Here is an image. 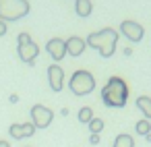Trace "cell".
Instances as JSON below:
<instances>
[{
	"label": "cell",
	"mask_w": 151,
	"mask_h": 147,
	"mask_svg": "<svg viewBox=\"0 0 151 147\" xmlns=\"http://www.w3.org/2000/svg\"><path fill=\"white\" fill-rule=\"evenodd\" d=\"M6 29H9V27H6V21L0 19V35H4V33H6Z\"/></svg>",
	"instance_id": "obj_19"
},
{
	"label": "cell",
	"mask_w": 151,
	"mask_h": 147,
	"mask_svg": "<svg viewBox=\"0 0 151 147\" xmlns=\"http://www.w3.org/2000/svg\"><path fill=\"white\" fill-rule=\"evenodd\" d=\"M128 99V85L120 77H110L101 89V102L110 108H122Z\"/></svg>",
	"instance_id": "obj_1"
},
{
	"label": "cell",
	"mask_w": 151,
	"mask_h": 147,
	"mask_svg": "<svg viewBox=\"0 0 151 147\" xmlns=\"http://www.w3.org/2000/svg\"><path fill=\"white\" fill-rule=\"evenodd\" d=\"M91 118H93V110H91L89 106H85V108H81V110H79V120H81V122L89 124V122H91Z\"/></svg>",
	"instance_id": "obj_15"
},
{
	"label": "cell",
	"mask_w": 151,
	"mask_h": 147,
	"mask_svg": "<svg viewBox=\"0 0 151 147\" xmlns=\"http://www.w3.org/2000/svg\"><path fill=\"white\" fill-rule=\"evenodd\" d=\"M85 48H87V44H85L83 37L73 35V37L66 40V54H70V56H81L85 52Z\"/></svg>",
	"instance_id": "obj_11"
},
{
	"label": "cell",
	"mask_w": 151,
	"mask_h": 147,
	"mask_svg": "<svg viewBox=\"0 0 151 147\" xmlns=\"http://www.w3.org/2000/svg\"><path fill=\"white\" fill-rule=\"evenodd\" d=\"M0 147H11V145H9L6 141H0Z\"/></svg>",
	"instance_id": "obj_21"
},
{
	"label": "cell",
	"mask_w": 151,
	"mask_h": 147,
	"mask_svg": "<svg viewBox=\"0 0 151 147\" xmlns=\"http://www.w3.org/2000/svg\"><path fill=\"white\" fill-rule=\"evenodd\" d=\"M89 141H91L93 145H97V143H99V135H91V137H89Z\"/></svg>",
	"instance_id": "obj_20"
},
{
	"label": "cell",
	"mask_w": 151,
	"mask_h": 147,
	"mask_svg": "<svg viewBox=\"0 0 151 147\" xmlns=\"http://www.w3.org/2000/svg\"><path fill=\"white\" fill-rule=\"evenodd\" d=\"M48 81H50V87L54 91H60L64 87V71L58 64H50L48 66Z\"/></svg>",
	"instance_id": "obj_8"
},
{
	"label": "cell",
	"mask_w": 151,
	"mask_h": 147,
	"mask_svg": "<svg viewBox=\"0 0 151 147\" xmlns=\"http://www.w3.org/2000/svg\"><path fill=\"white\" fill-rule=\"evenodd\" d=\"M9 133H11V137H13V139H25V137H31V135L35 133V126H33L31 122H23V124H11Z\"/></svg>",
	"instance_id": "obj_10"
},
{
	"label": "cell",
	"mask_w": 151,
	"mask_h": 147,
	"mask_svg": "<svg viewBox=\"0 0 151 147\" xmlns=\"http://www.w3.org/2000/svg\"><path fill=\"white\" fill-rule=\"evenodd\" d=\"M120 31H122V35H124L126 40H130V42H141L143 35H145V29H143L137 21H122V23H120Z\"/></svg>",
	"instance_id": "obj_6"
},
{
	"label": "cell",
	"mask_w": 151,
	"mask_h": 147,
	"mask_svg": "<svg viewBox=\"0 0 151 147\" xmlns=\"http://www.w3.org/2000/svg\"><path fill=\"white\" fill-rule=\"evenodd\" d=\"M17 52H19V58L23 60V62H27V64H33V60L37 58V54H40V48H37V44L35 42H23V44H19V48H17Z\"/></svg>",
	"instance_id": "obj_7"
},
{
	"label": "cell",
	"mask_w": 151,
	"mask_h": 147,
	"mask_svg": "<svg viewBox=\"0 0 151 147\" xmlns=\"http://www.w3.org/2000/svg\"><path fill=\"white\" fill-rule=\"evenodd\" d=\"M85 44H87V46H91V48H95V50H97L104 58H110V56L116 52L118 31H116V29L106 27V29H101V31H95V33L87 35Z\"/></svg>",
	"instance_id": "obj_2"
},
{
	"label": "cell",
	"mask_w": 151,
	"mask_h": 147,
	"mask_svg": "<svg viewBox=\"0 0 151 147\" xmlns=\"http://www.w3.org/2000/svg\"><path fill=\"white\" fill-rule=\"evenodd\" d=\"M29 13L27 0H0V19L2 21H19Z\"/></svg>",
	"instance_id": "obj_3"
},
{
	"label": "cell",
	"mask_w": 151,
	"mask_h": 147,
	"mask_svg": "<svg viewBox=\"0 0 151 147\" xmlns=\"http://www.w3.org/2000/svg\"><path fill=\"white\" fill-rule=\"evenodd\" d=\"M137 108L145 114V118L151 122V99L147 97V95H141V97H137Z\"/></svg>",
	"instance_id": "obj_12"
},
{
	"label": "cell",
	"mask_w": 151,
	"mask_h": 147,
	"mask_svg": "<svg viewBox=\"0 0 151 147\" xmlns=\"http://www.w3.org/2000/svg\"><path fill=\"white\" fill-rule=\"evenodd\" d=\"M68 87L75 95H87L95 89V79L89 71H77V73H73Z\"/></svg>",
	"instance_id": "obj_4"
},
{
	"label": "cell",
	"mask_w": 151,
	"mask_h": 147,
	"mask_svg": "<svg viewBox=\"0 0 151 147\" xmlns=\"http://www.w3.org/2000/svg\"><path fill=\"white\" fill-rule=\"evenodd\" d=\"M89 130H91V135H99V133L104 130V120H101V118H91Z\"/></svg>",
	"instance_id": "obj_16"
},
{
	"label": "cell",
	"mask_w": 151,
	"mask_h": 147,
	"mask_svg": "<svg viewBox=\"0 0 151 147\" xmlns=\"http://www.w3.org/2000/svg\"><path fill=\"white\" fill-rule=\"evenodd\" d=\"M91 0H77L75 2V11H77V15L79 17H89L91 15Z\"/></svg>",
	"instance_id": "obj_13"
},
{
	"label": "cell",
	"mask_w": 151,
	"mask_h": 147,
	"mask_svg": "<svg viewBox=\"0 0 151 147\" xmlns=\"http://www.w3.org/2000/svg\"><path fill=\"white\" fill-rule=\"evenodd\" d=\"M112 147H134V139H132L130 135L122 133V135H118V137H116V141H114V145H112Z\"/></svg>",
	"instance_id": "obj_14"
},
{
	"label": "cell",
	"mask_w": 151,
	"mask_h": 147,
	"mask_svg": "<svg viewBox=\"0 0 151 147\" xmlns=\"http://www.w3.org/2000/svg\"><path fill=\"white\" fill-rule=\"evenodd\" d=\"M46 48H48V54H50L54 60H62V58L66 56V42L60 40V37H52Z\"/></svg>",
	"instance_id": "obj_9"
},
{
	"label": "cell",
	"mask_w": 151,
	"mask_h": 147,
	"mask_svg": "<svg viewBox=\"0 0 151 147\" xmlns=\"http://www.w3.org/2000/svg\"><path fill=\"white\" fill-rule=\"evenodd\" d=\"M134 128H137V133H139V135H149V133H151V122H149L147 118H143V120H139V122H137V126H134Z\"/></svg>",
	"instance_id": "obj_17"
},
{
	"label": "cell",
	"mask_w": 151,
	"mask_h": 147,
	"mask_svg": "<svg viewBox=\"0 0 151 147\" xmlns=\"http://www.w3.org/2000/svg\"><path fill=\"white\" fill-rule=\"evenodd\" d=\"M17 40H19V44H23V42H29L31 37H29V33H19V37H17Z\"/></svg>",
	"instance_id": "obj_18"
},
{
	"label": "cell",
	"mask_w": 151,
	"mask_h": 147,
	"mask_svg": "<svg viewBox=\"0 0 151 147\" xmlns=\"http://www.w3.org/2000/svg\"><path fill=\"white\" fill-rule=\"evenodd\" d=\"M52 118H54V112H52L50 108H46V106H42V104H37V106L31 108V124H33L35 128H46V126H50Z\"/></svg>",
	"instance_id": "obj_5"
}]
</instances>
